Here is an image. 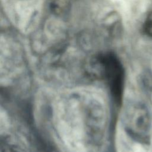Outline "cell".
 Here are the masks:
<instances>
[{
  "label": "cell",
  "instance_id": "1",
  "mask_svg": "<svg viewBox=\"0 0 152 152\" xmlns=\"http://www.w3.org/2000/svg\"><path fill=\"white\" fill-rule=\"evenodd\" d=\"M109 84L111 94L117 103L121 102L124 86V68L118 57L112 52H105L97 57Z\"/></svg>",
  "mask_w": 152,
  "mask_h": 152
},
{
  "label": "cell",
  "instance_id": "2",
  "mask_svg": "<svg viewBox=\"0 0 152 152\" xmlns=\"http://www.w3.org/2000/svg\"><path fill=\"white\" fill-rule=\"evenodd\" d=\"M138 30L143 40L152 43V0H146L141 13Z\"/></svg>",
  "mask_w": 152,
  "mask_h": 152
},
{
  "label": "cell",
  "instance_id": "3",
  "mask_svg": "<svg viewBox=\"0 0 152 152\" xmlns=\"http://www.w3.org/2000/svg\"><path fill=\"white\" fill-rule=\"evenodd\" d=\"M75 0H48L50 10L57 15L68 13Z\"/></svg>",
  "mask_w": 152,
  "mask_h": 152
}]
</instances>
